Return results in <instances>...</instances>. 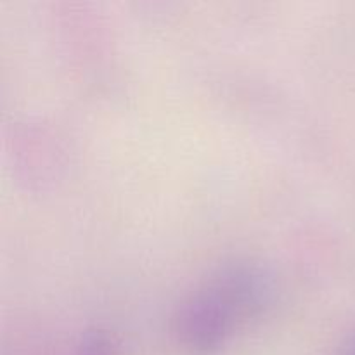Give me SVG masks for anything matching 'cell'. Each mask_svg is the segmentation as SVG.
<instances>
[{
    "label": "cell",
    "mask_w": 355,
    "mask_h": 355,
    "mask_svg": "<svg viewBox=\"0 0 355 355\" xmlns=\"http://www.w3.org/2000/svg\"><path fill=\"white\" fill-rule=\"evenodd\" d=\"M232 307L217 290L201 295L184 307L179 331L187 349L196 355H211L224 347Z\"/></svg>",
    "instance_id": "obj_1"
},
{
    "label": "cell",
    "mask_w": 355,
    "mask_h": 355,
    "mask_svg": "<svg viewBox=\"0 0 355 355\" xmlns=\"http://www.w3.org/2000/svg\"><path fill=\"white\" fill-rule=\"evenodd\" d=\"M78 355H116V352H114L113 345L106 336L90 333L83 338L78 349Z\"/></svg>",
    "instance_id": "obj_2"
},
{
    "label": "cell",
    "mask_w": 355,
    "mask_h": 355,
    "mask_svg": "<svg viewBox=\"0 0 355 355\" xmlns=\"http://www.w3.org/2000/svg\"><path fill=\"white\" fill-rule=\"evenodd\" d=\"M336 355H355V333L347 338V342L343 343V347L338 350Z\"/></svg>",
    "instance_id": "obj_3"
}]
</instances>
